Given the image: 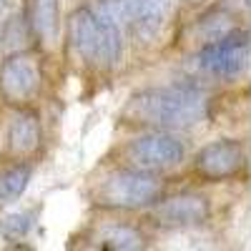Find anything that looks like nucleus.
I'll return each mask as SVG.
<instances>
[{"mask_svg":"<svg viewBox=\"0 0 251 251\" xmlns=\"http://www.w3.org/2000/svg\"><path fill=\"white\" fill-rule=\"evenodd\" d=\"M206 96L194 86H163L146 88L126 103L121 118L133 126L156 131L191 128L206 118Z\"/></svg>","mask_w":251,"mask_h":251,"instance_id":"1","label":"nucleus"},{"mask_svg":"<svg viewBox=\"0 0 251 251\" xmlns=\"http://www.w3.org/2000/svg\"><path fill=\"white\" fill-rule=\"evenodd\" d=\"M121 25V18L103 0L96 8H78L68 18V46L80 60L113 68L123 55Z\"/></svg>","mask_w":251,"mask_h":251,"instance_id":"2","label":"nucleus"},{"mask_svg":"<svg viewBox=\"0 0 251 251\" xmlns=\"http://www.w3.org/2000/svg\"><path fill=\"white\" fill-rule=\"evenodd\" d=\"M163 194V181L153 171L141 169H113L103 174L93 188L91 201L108 211H138V208L153 206Z\"/></svg>","mask_w":251,"mask_h":251,"instance_id":"3","label":"nucleus"},{"mask_svg":"<svg viewBox=\"0 0 251 251\" xmlns=\"http://www.w3.org/2000/svg\"><path fill=\"white\" fill-rule=\"evenodd\" d=\"M196 66L214 78H236L249 66V33H224L196 53Z\"/></svg>","mask_w":251,"mask_h":251,"instance_id":"4","label":"nucleus"},{"mask_svg":"<svg viewBox=\"0 0 251 251\" xmlns=\"http://www.w3.org/2000/svg\"><path fill=\"white\" fill-rule=\"evenodd\" d=\"M126 161L133 169L141 171H166V169H174L178 166L186 156V146L171 136L166 131H149V133H141L138 138H133L123 151Z\"/></svg>","mask_w":251,"mask_h":251,"instance_id":"5","label":"nucleus"},{"mask_svg":"<svg viewBox=\"0 0 251 251\" xmlns=\"http://www.w3.org/2000/svg\"><path fill=\"white\" fill-rule=\"evenodd\" d=\"M246 166V146L236 138H219L206 143L194 158V171L203 181L236 178Z\"/></svg>","mask_w":251,"mask_h":251,"instance_id":"6","label":"nucleus"},{"mask_svg":"<svg viewBox=\"0 0 251 251\" xmlns=\"http://www.w3.org/2000/svg\"><path fill=\"white\" fill-rule=\"evenodd\" d=\"M40 88L38 60L25 50H15L0 66V96L10 106H25Z\"/></svg>","mask_w":251,"mask_h":251,"instance_id":"7","label":"nucleus"},{"mask_svg":"<svg viewBox=\"0 0 251 251\" xmlns=\"http://www.w3.org/2000/svg\"><path fill=\"white\" fill-rule=\"evenodd\" d=\"M211 216V203L203 194L183 191L176 196H169L153 206L151 221L161 228H191L201 226Z\"/></svg>","mask_w":251,"mask_h":251,"instance_id":"8","label":"nucleus"},{"mask_svg":"<svg viewBox=\"0 0 251 251\" xmlns=\"http://www.w3.org/2000/svg\"><path fill=\"white\" fill-rule=\"evenodd\" d=\"M138 38H153L169 13V0H103Z\"/></svg>","mask_w":251,"mask_h":251,"instance_id":"9","label":"nucleus"},{"mask_svg":"<svg viewBox=\"0 0 251 251\" xmlns=\"http://www.w3.org/2000/svg\"><path fill=\"white\" fill-rule=\"evenodd\" d=\"M40 141H43L40 116L30 108H20L8 126V151L15 156H30L40 149Z\"/></svg>","mask_w":251,"mask_h":251,"instance_id":"10","label":"nucleus"},{"mask_svg":"<svg viewBox=\"0 0 251 251\" xmlns=\"http://www.w3.org/2000/svg\"><path fill=\"white\" fill-rule=\"evenodd\" d=\"M25 23L35 40L53 46L60 28V0H25Z\"/></svg>","mask_w":251,"mask_h":251,"instance_id":"11","label":"nucleus"},{"mask_svg":"<svg viewBox=\"0 0 251 251\" xmlns=\"http://www.w3.org/2000/svg\"><path fill=\"white\" fill-rule=\"evenodd\" d=\"M98 246L116 249V251H131L143 246V234L128 224H108L98 231Z\"/></svg>","mask_w":251,"mask_h":251,"instance_id":"12","label":"nucleus"},{"mask_svg":"<svg viewBox=\"0 0 251 251\" xmlns=\"http://www.w3.org/2000/svg\"><path fill=\"white\" fill-rule=\"evenodd\" d=\"M30 176H33V169L28 163H15L0 174V206L23 196V191L30 183Z\"/></svg>","mask_w":251,"mask_h":251,"instance_id":"13","label":"nucleus"},{"mask_svg":"<svg viewBox=\"0 0 251 251\" xmlns=\"http://www.w3.org/2000/svg\"><path fill=\"white\" fill-rule=\"evenodd\" d=\"M35 224V214L33 211H23V214H10L0 221V234H3L8 241H18L28 236V231Z\"/></svg>","mask_w":251,"mask_h":251,"instance_id":"14","label":"nucleus"},{"mask_svg":"<svg viewBox=\"0 0 251 251\" xmlns=\"http://www.w3.org/2000/svg\"><path fill=\"white\" fill-rule=\"evenodd\" d=\"M188 3H199V0H188Z\"/></svg>","mask_w":251,"mask_h":251,"instance_id":"15","label":"nucleus"}]
</instances>
